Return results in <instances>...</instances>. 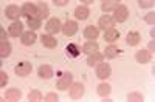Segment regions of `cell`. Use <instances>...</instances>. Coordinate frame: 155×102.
Returning a JSON list of instances; mask_svg holds the SVG:
<instances>
[{
	"mask_svg": "<svg viewBox=\"0 0 155 102\" xmlns=\"http://www.w3.org/2000/svg\"><path fill=\"white\" fill-rule=\"evenodd\" d=\"M71 84H73V74H71L70 71H67V73L61 74V78H59L58 82H56V88H59V90L64 91L65 88H70Z\"/></svg>",
	"mask_w": 155,
	"mask_h": 102,
	"instance_id": "cell-1",
	"label": "cell"
},
{
	"mask_svg": "<svg viewBox=\"0 0 155 102\" xmlns=\"http://www.w3.org/2000/svg\"><path fill=\"white\" fill-rule=\"evenodd\" d=\"M31 70H33V65H31L30 62H27V60L19 62L17 65L14 67V73H16L17 76H20V78H25V76H28V74L31 73Z\"/></svg>",
	"mask_w": 155,
	"mask_h": 102,
	"instance_id": "cell-2",
	"label": "cell"
},
{
	"mask_svg": "<svg viewBox=\"0 0 155 102\" xmlns=\"http://www.w3.org/2000/svg\"><path fill=\"white\" fill-rule=\"evenodd\" d=\"M45 30L48 34H58L59 31H62V23L58 17H53V19H48L47 25H45Z\"/></svg>",
	"mask_w": 155,
	"mask_h": 102,
	"instance_id": "cell-3",
	"label": "cell"
},
{
	"mask_svg": "<svg viewBox=\"0 0 155 102\" xmlns=\"http://www.w3.org/2000/svg\"><path fill=\"white\" fill-rule=\"evenodd\" d=\"M112 74V68H110V65L109 63H106V62H101V63H98L96 65V78L98 79H107L109 76Z\"/></svg>",
	"mask_w": 155,
	"mask_h": 102,
	"instance_id": "cell-4",
	"label": "cell"
},
{
	"mask_svg": "<svg viewBox=\"0 0 155 102\" xmlns=\"http://www.w3.org/2000/svg\"><path fill=\"white\" fill-rule=\"evenodd\" d=\"M127 17H129V9H127V6H126V5H118V8L113 11V20L123 23V22L127 20Z\"/></svg>",
	"mask_w": 155,
	"mask_h": 102,
	"instance_id": "cell-5",
	"label": "cell"
},
{
	"mask_svg": "<svg viewBox=\"0 0 155 102\" xmlns=\"http://www.w3.org/2000/svg\"><path fill=\"white\" fill-rule=\"evenodd\" d=\"M5 16L9 19V20H16L22 16V8H19L17 5H8L5 8Z\"/></svg>",
	"mask_w": 155,
	"mask_h": 102,
	"instance_id": "cell-6",
	"label": "cell"
},
{
	"mask_svg": "<svg viewBox=\"0 0 155 102\" xmlns=\"http://www.w3.org/2000/svg\"><path fill=\"white\" fill-rule=\"evenodd\" d=\"M84 90H85V87H84L82 82L71 84V87H70V97L71 99H81L84 96Z\"/></svg>",
	"mask_w": 155,
	"mask_h": 102,
	"instance_id": "cell-7",
	"label": "cell"
},
{
	"mask_svg": "<svg viewBox=\"0 0 155 102\" xmlns=\"http://www.w3.org/2000/svg\"><path fill=\"white\" fill-rule=\"evenodd\" d=\"M22 16H25L27 19L31 17H37V6L34 3H23L22 5Z\"/></svg>",
	"mask_w": 155,
	"mask_h": 102,
	"instance_id": "cell-8",
	"label": "cell"
},
{
	"mask_svg": "<svg viewBox=\"0 0 155 102\" xmlns=\"http://www.w3.org/2000/svg\"><path fill=\"white\" fill-rule=\"evenodd\" d=\"M62 33L65 36H68V37L74 36L78 33V23L74 20H67L65 23L62 25Z\"/></svg>",
	"mask_w": 155,
	"mask_h": 102,
	"instance_id": "cell-9",
	"label": "cell"
},
{
	"mask_svg": "<svg viewBox=\"0 0 155 102\" xmlns=\"http://www.w3.org/2000/svg\"><path fill=\"white\" fill-rule=\"evenodd\" d=\"M113 25H115V20H113V17L112 16H102V17H99V20H98V27L101 28V30H104V31H107V30H112L113 28Z\"/></svg>",
	"mask_w": 155,
	"mask_h": 102,
	"instance_id": "cell-10",
	"label": "cell"
},
{
	"mask_svg": "<svg viewBox=\"0 0 155 102\" xmlns=\"http://www.w3.org/2000/svg\"><path fill=\"white\" fill-rule=\"evenodd\" d=\"M135 59L138 63H141V65H144V63H149L150 59H152V54H150V51L147 49H140L135 53Z\"/></svg>",
	"mask_w": 155,
	"mask_h": 102,
	"instance_id": "cell-11",
	"label": "cell"
},
{
	"mask_svg": "<svg viewBox=\"0 0 155 102\" xmlns=\"http://www.w3.org/2000/svg\"><path fill=\"white\" fill-rule=\"evenodd\" d=\"M36 40H37V36H36V33L34 31H27V33H23L22 36H20V42H22V45H33V43H36Z\"/></svg>",
	"mask_w": 155,
	"mask_h": 102,
	"instance_id": "cell-12",
	"label": "cell"
},
{
	"mask_svg": "<svg viewBox=\"0 0 155 102\" xmlns=\"http://www.w3.org/2000/svg\"><path fill=\"white\" fill-rule=\"evenodd\" d=\"M98 36H99V30L96 27H92V25L85 27V30H84V37L85 39H88L90 42H95V39H98Z\"/></svg>",
	"mask_w": 155,
	"mask_h": 102,
	"instance_id": "cell-13",
	"label": "cell"
},
{
	"mask_svg": "<svg viewBox=\"0 0 155 102\" xmlns=\"http://www.w3.org/2000/svg\"><path fill=\"white\" fill-rule=\"evenodd\" d=\"M126 42L129 46H137L140 42H141V36L138 31H130V33H127L126 36Z\"/></svg>",
	"mask_w": 155,
	"mask_h": 102,
	"instance_id": "cell-14",
	"label": "cell"
},
{
	"mask_svg": "<svg viewBox=\"0 0 155 102\" xmlns=\"http://www.w3.org/2000/svg\"><path fill=\"white\" fill-rule=\"evenodd\" d=\"M8 33H9L12 37H19V36H22V34H23V23L19 22V20L14 22V23H11Z\"/></svg>",
	"mask_w": 155,
	"mask_h": 102,
	"instance_id": "cell-15",
	"label": "cell"
},
{
	"mask_svg": "<svg viewBox=\"0 0 155 102\" xmlns=\"http://www.w3.org/2000/svg\"><path fill=\"white\" fill-rule=\"evenodd\" d=\"M37 74H39V78H42V79H50V78H53V68H51L48 63H45V65L39 67Z\"/></svg>",
	"mask_w": 155,
	"mask_h": 102,
	"instance_id": "cell-16",
	"label": "cell"
},
{
	"mask_svg": "<svg viewBox=\"0 0 155 102\" xmlns=\"http://www.w3.org/2000/svg\"><path fill=\"white\" fill-rule=\"evenodd\" d=\"M41 42H42V45H44L45 48H56V46H58V40H56L51 34H44V36H41Z\"/></svg>",
	"mask_w": 155,
	"mask_h": 102,
	"instance_id": "cell-17",
	"label": "cell"
},
{
	"mask_svg": "<svg viewBox=\"0 0 155 102\" xmlns=\"http://www.w3.org/2000/svg\"><path fill=\"white\" fill-rule=\"evenodd\" d=\"M99 51V45L96 43V42H85L84 43V46H82V53H85L87 56H90V54H95V53H98Z\"/></svg>",
	"mask_w": 155,
	"mask_h": 102,
	"instance_id": "cell-18",
	"label": "cell"
},
{
	"mask_svg": "<svg viewBox=\"0 0 155 102\" xmlns=\"http://www.w3.org/2000/svg\"><path fill=\"white\" fill-rule=\"evenodd\" d=\"M65 53H67L68 57L74 59V57H78V56L81 54V48H79V45H78V43H68L67 48H65Z\"/></svg>",
	"mask_w": 155,
	"mask_h": 102,
	"instance_id": "cell-19",
	"label": "cell"
},
{
	"mask_svg": "<svg viewBox=\"0 0 155 102\" xmlns=\"http://www.w3.org/2000/svg\"><path fill=\"white\" fill-rule=\"evenodd\" d=\"M37 17L39 19H47L48 17V14H50V9H48V5L47 3H44V2H39L37 5Z\"/></svg>",
	"mask_w": 155,
	"mask_h": 102,
	"instance_id": "cell-20",
	"label": "cell"
},
{
	"mask_svg": "<svg viewBox=\"0 0 155 102\" xmlns=\"http://www.w3.org/2000/svg\"><path fill=\"white\" fill-rule=\"evenodd\" d=\"M22 97V93L19 88H9L5 91V99L6 100H19Z\"/></svg>",
	"mask_w": 155,
	"mask_h": 102,
	"instance_id": "cell-21",
	"label": "cell"
},
{
	"mask_svg": "<svg viewBox=\"0 0 155 102\" xmlns=\"http://www.w3.org/2000/svg\"><path fill=\"white\" fill-rule=\"evenodd\" d=\"M121 54V49L120 48H116L115 45H109L106 49H104V56L107 59H115V57H118Z\"/></svg>",
	"mask_w": 155,
	"mask_h": 102,
	"instance_id": "cell-22",
	"label": "cell"
},
{
	"mask_svg": "<svg viewBox=\"0 0 155 102\" xmlns=\"http://www.w3.org/2000/svg\"><path fill=\"white\" fill-rule=\"evenodd\" d=\"M88 14H90V11H88V8H85L84 5H82V6H76V9H74V17H76L78 20H85V19L88 17Z\"/></svg>",
	"mask_w": 155,
	"mask_h": 102,
	"instance_id": "cell-23",
	"label": "cell"
},
{
	"mask_svg": "<svg viewBox=\"0 0 155 102\" xmlns=\"http://www.w3.org/2000/svg\"><path fill=\"white\" fill-rule=\"evenodd\" d=\"M118 39H120V31L118 30L112 28V30H107L104 33V40L106 42H116Z\"/></svg>",
	"mask_w": 155,
	"mask_h": 102,
	"instance_id": "cell-24",
	"label": "cell"
},
{
	"mask_svg": "<svg viewBox=\"0 0 155 102\" xmlns=\"http://www.w3.org/2000/svg\"><path fill=\"white\" fill-rule=\"evenodd\" d=\"M118 0H106V2H102L101 5V9L104 12H110V11H115L116 8H118Z\"/></svg>",
	"mask_w": 155,
	"mask_h": 102,
	"instance_id": "cell-25",
	"label": "cell"
},
{
	"mask_svg": "<svg viewBox=\"0 0 155 102\" xmlns=\"http://www.w3.org/2000/svg\"><path fill=\"white\" fill-rule=\"evenodd\" d=\"M102 62V54L99 53H95V54H90L88 57H87V65L88 67H96L98 63H101Z\"/></svg>",
	"mask_w": 155,
	"mask_h": 102,
	"instance_id": "cell-26",
	"label": "cell"
},
{
	"mask_svg": "<svg viewBox=\"0 0 155 102\" xmlns=\"http://www.w3.org/2000/svg\"><path fill=\"white\" fill-rule=\"evenodd\" d=\"M98 96L99 97H107L110 93H112V87L109 84H99L98 85Z\"/></svg>",
	"mask_w": 155,
	"mask_h": 102,
	"instance_id": "cell-27",
	"label": "cell"
},
{
	"mask_svg": "<svg viewBox=\"0 0 155 102\" xmlns=\"http://www.w3.org/2000/svg\"><path fill=\"white\" fill-rule=\"evenodd\" d=\"M11 51H12V46H11L9 42H2V43H0V57H2V59L8 57L11 54Z\"/></svg>",
	"mask_w": 155,
	"mask_h": 102,
	"instance_id": "cell-28",
	"label": "cell"
},
{
	"mask_svg": "<svg viewBox=\"0 0 155 102\" xmlns=\"http://www.w3.org/2000/svg\"><path fill=\"white\" fill-rule=\"evenodd\" d=\"M41 19L39 17H31V19H28V28H30V31H36L37 28H41Z\"/></svg>",
	"mask_w": 155,
	"mask_h": 102,
	"instance_id": "cell-29",
	"label": "cell"
},
{
	"mask_svg": "<svg viewBox=\"0 0 155 102\" xmlns=\"http://www.w3.org/2000/svg\"><path fill=\"white\" fill-rule=\"evenodd\" d=\"M42 99V93L39 91V90H31L28 93V100L31 102H37V100H41Z\"/></svg>",
	"mask_w": 155,
	"mask_h": 102,
	"instance_id": "cell-30",
	"label": "cell"
},
{
	"mask_svg": "<svg viewBox=\"0 0 155 102\" xmlns=\"http://www.w3.org/2000/svg\"><path fill=\"white\" fill-rule=\"evenodd\" d=\"M127 100H130V102H141V100H143V94H140V93H129L127 94Z\"/></svg>",
	"mask_w": 155,
	"mask_h": 102,
	"instance_id": "cell-31",
	"label": "cell"
},
{
	"mask_svg": "<svg viewBox=\"0 0 155 102\" xmlns=\"http://www.w3.org/2000/svg\"><path fill=\"white\" fill-rule=\"evenodd\" d=\"M8 84V74H6V71H0V88H3L5 85Z\"/></svg>",
	"mask_w": 155,
	"mask_h": 102,
	"instance_id": "cell-32",
	"label": "cell"
},
{
	"mask_svg": "<svg viewBox=\"0 0 155 102\" xmlns=\"http://www.w3.org/2000/svg\"><path fill=\"white\" fill-rule=\"evenodd\" d=\"M144 20H146V23H149V25H152L153 27V23H155V12L152 11V12H147V14L144 16Z\"/></svg>",
	"mask_w": 155,
	"mask_h": 102,
	"instance_id": "cell-33",
	"label": "cell"
},
{
	"mask_svg": "<svg viewBox=\"0 0 155 102\" xmlns=\"http://www.w3.org/2000/svg\"><path fill=\"white\" fill-rule=\"evenodd\" d=\"M138 5H140V8H150V6H153V2L152 0H140Z\"/></svg>",
	"mask_w": 155,
	"mask_h": 102,
	"instance_id": "cell-34",
	"label": "cell"
},
{
	"mask_svg": "<svg viewBox=\"0 0 155 102\" xmlns=\"http://www.w3.org/2000/svg\"><path fill=\"white\" fill-rule=\"evenodd\" d=\"M45 100H47V102H56V100H59V96H58L56 93H48V94L45 96Z\"/></svg>",
	"mask_w": 155,
	"mask_h": 102,
	"instance_id": "cell-35",
	"label": "cell"
},
{
	"mask_svg": "<svg viewBox=\"0 0 155 102\" xmlns=\"http://www.w3.org/2000/svg\"><path fill=\"white\" fill-rule=\"evenodd\" d=\"M53 3H54L56 6H65V5L68 3V0H53Z\"/></svg>",
	"mask_w": 155,
	"mask_h": 102,
	"instance_id": "cell-36",
	"label": "cell"
},
{
	"mask_svg": "<svg viewBox=\"0 0 155 102\" xmlns=\"http://www.w3.org/2000/svg\"><path fill=\"white\" fill-rule=\"evenodd\" d=\"M147 51H152V53L155 51V42H153V39L149 42V45H147Z\"/></svg>",
	"mask_w": 155,
	"mask_h": 102,
	"instance_id": "cell-37",
	"label": "cell"
},
{
	"mask_svg": "<svg viewBox=\"0 0 155 102\" xmlns=\"http://www.w3.org/2000/svg\"><path fill=\"white\" fill-rule=\"evenodd\" d=\"M0 37H2V42H8L6 40V31L2 28V30H0Z\"/></svg>",
	"mask_w": 155,
	"mask_h": 102,
	"instance_id": "cell-38",
	"label": "cell"
},
{
	"mask_svg": "<svg viewBox=\"0 0 155 102\" xmlns=\"http://www.w3.org/2000/svg\"><path fill=\"white\" fill-rule=\"evenodd\" d=\"M82 2H84V6L87 8L88 5H92V3H93V0H82Z\"/></svg>",
	"mask_w": 155,
	"mask_h": 102,
	"instance_id": "cell-39",
	"label": "cell"
}]
</instances>
